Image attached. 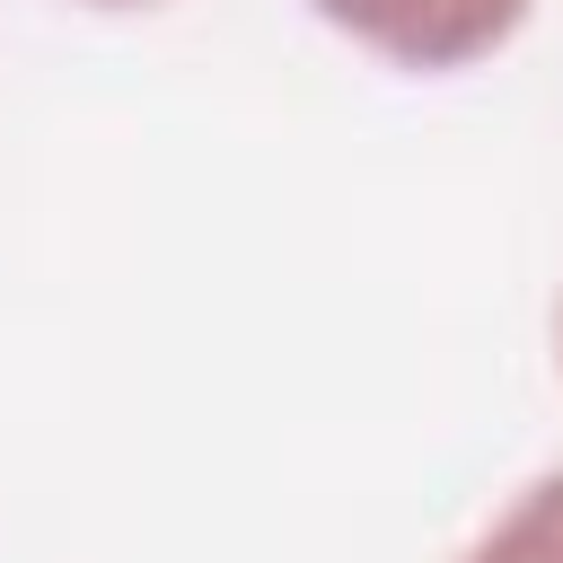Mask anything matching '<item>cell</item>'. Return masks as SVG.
Masks as SVG:
<instances>
[{"label":"cell","instance_id":"obj_1","mask_svg":"<svg viewBox=\"0 0 563 563\" xmlns=\"http://www.w3.org/2000/svg\"><path fill=\"white\" fill-rule=\"evenodd\" d=\"M308 9H317L334 35H352L361 53L440 79V70L493 62V53L528 26L537 0H308Z\"/></svg>","mask_w":563,"mask_h":563},{"label":"cell","instance_id":"obj_2","mask_svg":"<svg viewBox=\"0 0 563 563\" xmlns=\"http://www.w3.org/2000/svg\"><path fill=\"white\" fill-rule=\"evenodd\" d=\"M457 563H563V466L528 475V484L475 528V545H466Z\"/></svg>","mask_w":563,"mask_h":563},{"label":"cell","instance_id":"obj_3","mask_svg":"<svg viewBox=\"0 0 563 563\" xmlns=\"http://www.w3.org/2000/svg\"><path fill=\"white\" fill-rule=\"evenodd\" d=\"M88 9H150V0H88Z\"/></svg>","mask_w":563,"mask_h":563},{"label":"cell","instance_id":"obj_4","mask_svg":"<svg viewBox=\"0 0 563 563\" xmlns=\"http://www.w3.org/2000/svg\"><path fill=\"white\" fill-rule=\"evenodd\" d=\"M554 352H563V317H554Z\"/></svg>","mask_w":563,"mask_h":563}]
</instances>
